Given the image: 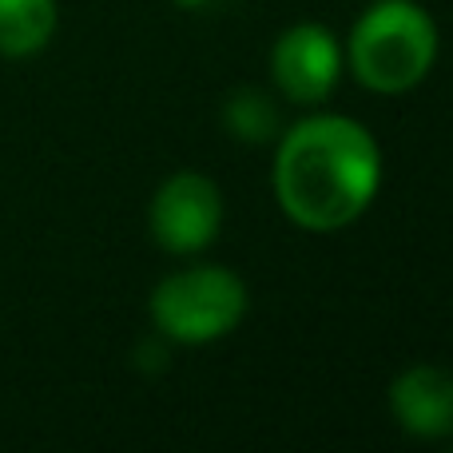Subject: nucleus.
I'll list each match as a JSON object with an SVG mask.
<instances>
[{"instance_id": "nucleus-6", "label": "nucleus", "mask_w": 453, "mask_h": 453, "mask_svg": "<svg viewBox=\"0 0 453 453\" xmlns=\"http://www.w3.org/2000/svg\"><path fill=\"white\" fill-rule=\"evenodd\" d=\"M390 414L410 438L438 441L453 434V374L441 366H410L390 382Z\"/></svg>"}, {"instance_id": "nucleus-8", "label": "nucleus", "mask_w": 453, "mask_h": 453, "mask_svg": "<svg viewBox=\"0 0 453 453\" xmlns=\"http://www.w3.org/2000/svg\"><path fill=\"white\" fill-rule=\"evenodd\" d=\"M223 127L242 143H266L279 132V111H274L266 92H258V88H239V92H231L223 104Z\"/></svg>"}, {"instance_id": "nucleus-9", "label": "nucleus", "mask_w": 453, "mask_h": 453, "mask_svg": "<svg viewBox=\"0 0 453 453\" xmlns=\"http://www.w3.org/2000/svg\"><path fill=\"white\" fill-rule=\"evenodd\" d=\"M175 4H183V8H203V4H215V0H175Z\"/></svg>"}, {"instance_id": "nucleus-3", "label": "nucleus", "mask_w": 453, "mask_h": 453, "mask_svg": "<svg viewBox=\"0 0 453 453\" xmlns=\"http://www.w3.org/2000/svg\"><path fill=\"white\" fill-rule=\"evenodd\" d=\"M151 322L167 342L207 346L226 338L247 314V282L226 266H183L151 290Z\"/></svg>"}, {"instance_id": "nucleus-1", "label": "nucleus", "mask_w": 453, "mask_h": 453, "mask_svg": "<svg viewBox=\"0 0 453 453\" xmlns=\"http://www.w3.org/2000/svg\"><path fill=\"white\" fill-rule=\"evenodd\" d=\"M274 199L303 231H342L382 188V151L370 127L350 116H306L279 135L274 148Z\"/></svg>"}, {"instance_id": "nucleus-2", "label": "nucleus", "mask_w": 453, "mask_h": 453, "mask_svg": "<svg viewBox=\"0 0 453 453\" xmlns=\"http://www.w3.org/2000/svg\"><path fill=\"white\" fill-rule=\"evenodd\" d=\"M346 60L362 88L402 96L430 76L438 60V24L414 0H378L354 20Z\"/></svg>"}, {"instance_id": "nucleus-4", "label": "nucleus", "mask_w": 453, "mask_h": 453, "mask_svg": "<svg viewBox=\"0 0 453 453\" xmlns=\"http://www.w3.org/2000/svg\"><path fill=\"white\" fill-rule=\"evenodd\" d=\"M148 223L167 255H199L219 239L223 191L199 172H175L156 188Z\"/></svg>"}, {"instance_id": "nucleus-5", "label": "nucleus", "mask_w": 453, "mask_h": 453, "mask_svg": "<svg viewBox=\"0 0 453 453\" xmlns=\"http://www.w3.org/2000/svg\"><path fill=\"white\" fill-rule=\"evenodd\" d=\"M342 76V48L326 24H290L271 48V80L282 100L322 104Z\"/></svg>"}, {"instance_id": "nucleus-7", "label": "nucleus", "mask_w": 453, "mask_h": 453, "mask_svg": "<svg viewBox=\"0 0 453 453\" xmlns=\"http://www.w3.org/2000/svg\"><path fill=\"white\" fill-rule=\"evenodd\" d=\"M56 32V0H0V56H36Z\"/></svg>"}]
</instances>
